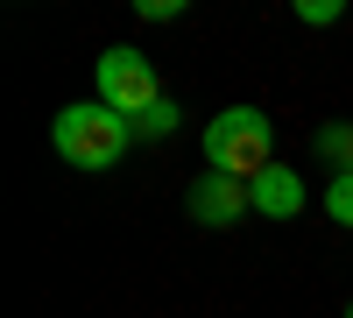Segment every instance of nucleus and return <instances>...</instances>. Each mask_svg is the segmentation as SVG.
<instances>
[{"instance_id": "7", "label": "nucleus", "mask_w": 353, "mask_h": 318, "mask_svg": "<svg viewBox=\"0 0 353 318\" xmlns=\"http://www.w3.org/2000/svg\"><path fill=\"white\" fill-rule=\"evenodd\" d=\"M128 128H134V135H149V141H156V135H176V106H170V99H156L149 113H134Z\"/></svg>"}, {"instance_id": "10", "label": "nucleus", "mask_w": 353, "mask_h": 318, "mask_svg": "<svg viewBox=\"0 0 353 318\" xmlns=\"http://www.w3.org/2000/svg\"><path fill=\"white\" fill-rule=\"evenodd\" d=\"M297 14H304V21H339L346 0H297Z\"/></svg>"}, {"instance_id": "6", "label": "nucleus", "mask_w": 353, "mask_h": 318, "mask_svg": "<svg viewBox=\"0 0 353 318\" xmlns=\"http://www.w3.org/2000/svg\"><path fill=\"white\" fill-rule=\"evenodd\" d=\"M318 156L339 163V177L353 170V128H318Z\"/></svg>"}, {"instance_id": "9", "label": "nucleus", "mask_w": 353, "mask_h": 318, "mask_svg": "<svg viewBox=\"0 0 353 318\" xmlns=\"http://www.w3.org/2000/svg\"><path fill=\"white\" fill-rule=\"evenodd\" d=\"M134 14H141V21H176V14H184V0H134Z\"/></svg>"}, {"instance_id": "4", "label": "nucleus", "mask_w": 353, "mask_h": 318, "mask_svg": "<svg viewBox=\"0 0 353 318\" xmlns=\"http://www.w3.org/2000/svg\"><path fill=\"white\" fill-rule=\"evenodd\" d=\"M241 212H254V198H248L241 177H219V170H205V177L191 184V219H205V226H233Z\"/></svg>"}, {"instance_id": "11", "label": "nucleus", "mask_w": 353, "mask_h": 318, "mask_svg": "<svg viewBox=\"0 0 353 318\" xmlns=\"http://www.w3.org/2000/svg\"><path fill=\"white\" fill-rule=\"evenodd\" d=\"M346 318H353V304H346Z\"/></svg>"}, {"instance_id": "3", "label": "nucleus", "mask_w": 353, "mask_h": 318, "mask_svg": "<svg viewBox=\"0 0 353 318\" xmlns=\"http://www.w3.org/2000/svg\"><path fill=\"white\" fill-rule=\"evenodd\" d=\"M99 99L113 106V113H128V121H134V113H149L156 99H163V85H156V64H149V57H141V50H106L99 57Z\"/></svg>"}, {"instance_id": "2", "label": "nucleus", "mask_w": 353, "mask_h": 318, "mask_svg": "<svg viewBox=\"0 0 353 318\" xmlns=\"http://www.w3.org/2000/svg\"><path fill=\"white\" fill-rule=\"evenodd\" d=\"M57 156H64L71 170H113L128 156V141H134V128H128V113H113L106 99H78V106H64L57 113Z\"/></svg>"}, {"instance_id": "1", "label": "nucleus", "mask_w": 353, "mask_h": 318, "mask_svg": "<svg viewBox=\"0 0 353 318\" xmlns=\"http://www.w3.org/2000/svg\"><path fill=\"white\" fill-rule=\"evenodd\" d=\"M205 163L219 170V177H241L254 184L261 170H276V128L261 106H226L212 113V128H205Z\"/></svg>"}, {"instance_id": "5", "label": "nucleus", "mask_w": 353, "mask_h": 318, "mask_svg": "<svg viewBox=\"0 0 353 318\" xmlns=\"http://www.w3.org/2000/svg\"><path fill=\"white\" fill-rule=\"evenodd\" d=\"M248 198H254L261 219H297V212H304V177L276 163V170H261V177L248 184Z\"/></svg>"}, {"instance_id": "8", "label": "nucleus", "mask_w": 353, "mask_h": 318, "mask_svg": "<svg viewBox=\"0 0 353 318\" xmlns=\"http://www.w3.org/2000/svg\"><path fill=\"white\" fill-rule=\"evenodd\" d=\"M325 212H332L339 226H353V170H346V177H332V184H325Z\"/></svg>"}]
</instances>
